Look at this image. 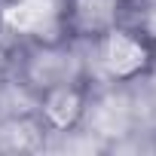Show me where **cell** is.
I'll return each instance as SVG.
<instances>
[{"label":"cell","instance_id":"cell-5","mask_svg":"<svg viewBox=\"0 0 156 156\" xmlns=\"http://www.w3.org/2000/svg\"><path fill=\"white\" fill-rule=\"evenodd\" d=\"M92 129L104 138H113V135H122L129 129V107L122 98L116 95H107L98 101V107L92 110Z\"/></svg>","mask_w":156,"mask_h":156},{"label":"cell","instance_id":"cell-2","mask_svg":"<svg viewBox=\"0 0 156 156\" xmlns=\"http://www.w3.org/2000/svg\"><path fill=\"white\" fill-rule=\"evenodd\" d=\"M101 64L113 80H132L150 64V52L135 34L110 28L101 34Z\"/></svg>","mask_w":156,"mask_h":156},{"label":"cell","instance_id":"cell-3","mask_svg":"<svg viewBox=\"0 0 156 156\" xmlns=\"http://www.w3.org/2000/svg\"><path fill=\"white\" fill-rule=\"evenodd\" d=\"M67 16L80 34L101 37L110 28H116L119 0H67Z\"/></svg>","mask_w":156,"mask_h":156},{"label":"cell","instance_id":"cell-7","mask_svg":"<svg viewBox=\"0 0 156 156\" xmlns=\"http://www.w3.org/2000/svg\"><path fill=\"white\" fill-rule=\"evenodd\" d=\"M141 28H144V34H147L150 40H156V0L147 3V9H144V16H141Z\"/></svg>","mask_w":156,"mask_h":156},{"label":"cell","instance_id":"cell-6","mask_svg":"<svg viewBox=\"0 0 156 156\" xmlns=\"http://www.w3.org/2000/svg\"><path fill=\"white\" fill-rule=\"evenodd\" d=\"M28 132H34V126H28V122H12V126H6L3 132H0V138H3V144H6L9 150H28V147H34L31 141H25Z\"/></svg>","mask_w":156,"mask_h":156},{"label":"cell","instance_id":"cell-1","mask_svg":"<svg viewBox=\"0 0 156 156\" xmlns=\"http://www.w3.org/2000/svg\"><path fill=\"white\" fill-rule=\"evenodd\" d=\"M61 0H9L0 12V22L12 34L55 43L61 34Z\"/></svg>","mask_w":156,"mask_h":156},{"label":"cell","instance_id":"cell-4","mask_svg":"<svg viewBox=\"0 0 156 156\" xmlns=\"http://www.w3.org/2000/svg\"><path fill=\"white\" fill-rule=\"evenodd\" d=\"M83 110H86V101H83L80 89H73L67 83H55L43 98V119L58 132L73 129L83 119Z\"/></svg>","mask_w":156,"mask_h":156}]
</instances>
